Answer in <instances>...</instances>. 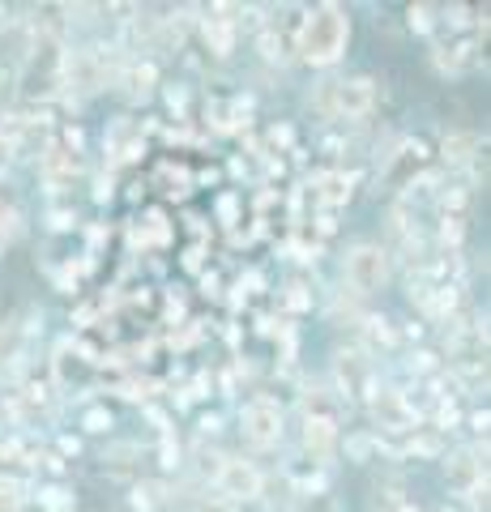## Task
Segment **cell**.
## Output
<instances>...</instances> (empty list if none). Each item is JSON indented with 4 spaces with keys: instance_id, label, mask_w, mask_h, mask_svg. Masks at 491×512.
<instances>
[{
    "instance_id": "cell-1",
    "label": "cell",
    "mask_w": 491,
    "mask_h": 512,
    "mask_svg": "<svg viewBox=\"0 0 491 512\" xmlns=\"http://www.w3.org/2000/svg\"><path fill=\"white\" fill-rule=\"evenodd\" d=\"M346 39H351V18H346L342 5H316L308 18H304V30H299V52L312 64H334L342 52H346Z\"/></svg>"
},
{
    "instance_id": "cell-2",
    "label": "cell",
    "mask_w": 491,
    "mask_h": 512,
    "mask_svg": "<svg viewBox=\"0 0 491 512\" xmlns=\"http://www.w3.org/2000/svg\"><path fill=\"white\" fill-rule=\"evenodd\" d=\"M312 107L329 120H363L376 107V82H368V77H329L316 86Z\"/></svg>"
},
{
    "instance_id": "cell-3",
    "label": "cell",
    "mask_w": 491,
    "mask_h": 512,
    "mask_svg": "<svg viewBox=\"0 0 491 512\" xmlns=\"http://www.w3.org/2000/svg\"><path fill=\"white\" fill-rule=\"evenodd\" d=\"M342 278H346V286H351V295L380 291L385 278H389V248H380V244H355L351 252H346Z\"/></svg>"
},
{
    "instance_id": "cell-4",
    "label": "cell",
    "mask_w": 491,
    "mask_h": 512,
    "mask_svg": "<svg viewBox=\"0 0 491 512\" xmlns=\"http://www.w3.org/2000/svg\"><path fill=\"white\" fill-rule=\"evenodd\" d=\"M60 86H69L77 94H94L107 86V56L99 47H77L73 56H65V69H60Z\"/></svg>"
},
{
    "instance_id": "cell-5",
    "label": "cell",
    "mask_w": 491,
    "mask_h": 512,
    "mask_svg": "<svg viewBox=\"0 0 491 512\" xmlns=\"http://www.w3.org/2000/svg\"><path fill=\"white\" fill-rule=\"evenodd\" d=\"M214 483H218V491H223L231 504H248V500H261L265 478H261V470L252 466V461H244V457H223V466H218Z\"/></svg>"
},
{
    "instance_id": "cell-6",
    "label": "cell",
    "mask_w": 491,
    "mask_h": 512,
    "mask_svg": "<svg viewBox=\"0 0 491 512\" xmlns=\"http://www.w3.org/2000/svg\"><path fill=\"white\" fill-rule=\"evenodd\" d=\"M240 427L248 444L257 448H274L282 440V406L269 402V397H257V402H248L244 414H240Z\"/></svg>"
},
{
    "instance_id": "cell-7",
    "label": "cell",
    "mask_w": 491,
    "mask_h": 512,
    "mask_svg": "<svg viewBox=\"0 0 491 512\" xmlns=\"http://www.w3.org/2000/svg\"><path fill=\"white\" fill-rule=\"evenodd\" d=\"M445 474H449V483H453V487H462V491L483 487V483H487V444L453 453V457L445 461Z\"/></svg>"
},
{
    "instance_id": "cell-8",
    "label": "cell",
    "mask_w": 491,
    "mask_h": 512,
    "mask_svg": "<svg viewBox=\"0 0 491 512\" xmlns=\"http://www.w3.org/2000/svg\"><path fill=\"white\" fill-rule=\"evenodd\" d=\"M338 384L342 393H376V376H372V359L368 350H338Z\"/></svg>"
},
{
    "instance_id": "cell-9",
    "label": "cell",
    "mask_w": 491,
    "mask_h": 512,
    "mask_svg": "<svg viewBox=\"0 0 491 512\" xmlns=\"http://www.w3.org/2000/svg\"><path fill=\"white\" fill-rule=\"evenodd\" d=\"M304 444H308V453L329 457V453H334V444H338V423L304 419Z\"/></svg>"
},
{
    "instance_id": "cell-10",
    "label": "cell",
    "mask_w": 491,
    "mask_h": 512,
    "mask_svg": "<svg viewBox=\"0 0 491 512\" xmlns=\"http://www.w3.org/2000/svg\"><path fill=\"white\" fill-rule=\"evenodd\" d=\"M304 419H321V423H338V397L325 389H312L304 397Z\"/></svg>"
},
{
    "instance_id": "cell-11",
    "label": "cell",
    "mask_w": 491,
    "mask_h": 512,
    "mask_svg": "<svg viewBox=\"0 0 491 512\" xmlns=\"http://www.w3.org/2000/svg\"><path fill=\"white\" fill-rule=\"evenodd\" d=\"M205 43L214 47V56H231V47H235L231 18H210V22H205Z\"/></svg>"
},
{
    "instance_id": "cell-12",
    "label": "cell",
    "mask_w": 491,
    "mask_h": 512,
    "mask_svg": "<svg viewBox=\"0 0 491 512\" xmlns=\"http://www.w3.org/2000/svg\"><path fill=\"white\" fill-rule=\"evenodd\" d=\"M474 154H479V137L474 133H453V137H445V158L449 163H474Z\"/></svg>"
},
{
    "instance_id": "cell-13",
    "label": "cell",
    "mask_w": 491,
    "mask_h": 512,
    "mask_svg": "<svg viewBox=\"0 0 491 512\" xmlns=\"http://www.w3.org/2000/svg\"><path fill=\"white\" fill-rule=\"evenodd\" d=\"M363 333H368V342L376 346H393V342H398V333H393L389 329V320L385 316H363Z\"/></svg>"
},
{
    "instance_id": "cell-14",
    "label": "cell",
    "mask_w": 491,
    "mask_h": 512,
    "mask_svg": "<svg viewBox=\"0 0 491 512\" xmlns=\"http://www.w3.org/2000/svg\"><path fill=\"white\" fill-rule=\"evenodd\" d=\"M39 500H43V508H47V512H73L69 491H60V487H47V491L39 495Z\"/></svg>"
},
{
    "instance_id": "cell-15",
    "label": "cell",
    "mask_w": 491,
    "mask_h": 512,
    "mask_svg": "<svg viewBox=\"0 0 491 512\" xmlns=\"http://www.w3.org/2000/svg\"><path fill=\"white\" fill-rule=\"evenodd\" d=\"M304 512H338V500L334 495H325V491H308Z\"/></svg>"
},
{
    "instance_id": "cell-16",
    "label": "cell",
    "mask_w": 491,
    "mask_h": 512,
    "mask_svg": "<svg viewBox=\"0 0 491 512\" xmlns=\"http://www.w3.org/2000/svg\"><path fill=\"white\" fill-rule=\"evenodd\" d=\"M129 82H133V90H150L154 86V64H133Z\"/></svg>"
},
{
    "instance_id": "cell-17",
    "label": "cell",
    "mask_w": 491,
    "mask_h": 512,
    "mask_svg": "<svg viewBox=\"0 0 491 512\" xmlns=\"http://www.w3.org/2000/svg\"><path fill=\"white\" fill-rule=\"evenodd\" d=\"M22 495H18V483H0V512H18Z\"/></svg>"
},
{
    "instance_id": "cell-18",
    "label": "cell",
    "mask_w": 491,
    "mask_h": 512,
    "mask_svg": "<svg viewBox=\"0 0 491 512\" xmlns=\"http://www.w3.org/2000/svg\"><path fill=\"white\" fill-rule=\"evenodd\" d=\"M410 26H415V30H432V9L415 5V9H410Z\"/></svg>"
},
{
    "instance_id": "cell-19",
    "label": "cell",
    "mask_w": 491,
    "mask_h": 512,
    "mask_svg": "<svg viewBox=\"0 0 491 512\" xmlns=\"http://www.w3.org/2000/svg\"><path fill=\"white\" fill-rule=\"evenodd\" d=\"M86 427L90 431H107V427H112V414H107V410H90L86 414Z\"/></svg>"
},
{
    "instance_id": "cell-20",
    "label": "cell",
    "mask_w": 491,
    "mask_h": 512,
    "mask_svg": "<svg viewBox=\"0 0 491 512\" xmlns=\"http://www.w3.org/2000/svg\"><path fill=\"white\" fill-rule=\"evenodd\" d=\"M410 367H415V372H436V355H432V350H419Z\"/></svg>"
},
{
    "instance_id": "cell-21",
    "label": "cell",
    "mask_w": 491,
    "mask_h": 512,
    "mask_svg": "<svg viewBox=\"0 0 491 512\" xmlns=\"http://www.w3.org/2000/svg\"><path fill=\"white\" fill-rule=\"evenodd\" d=\"M5 158H9V141L0 137V167H5Z\"/></svg>"
},
{
    "instance_id": "cell-22",
    "label": "cell",
    "mask_w": 491,
    "mask_h": 512,
    "mask_svg": "<svg viewBox=\"0 0 491 512\" xmlns=\"http://www.w3.org/2000/svg\"><path fill=\"white\" fill-rule=\"evenodd\" d=\"M0 248H5V235H0Z\"/></svg>"
}]
</instances>
